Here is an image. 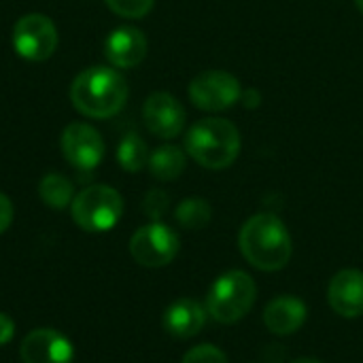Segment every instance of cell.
Returning <instances> with one entry per match:
<instances>
[{"instance_id":"21","label":"cell","mask_w":363,"mask_h":363,"mask_svg":"<svg viewBox=\"0 0 363 363\" xmlns=\"http://www.w3.org/2000/svg\"><path fill=\"white\" fill-rule=\"evenodd\" d=\"M168 206H170V198L162 189H151L143 200V211L151 221H160L166 215Z\"/></svg>"},{"instance_id":"13","label":"cell","mask_w":363,"mask_h":363,"mask_svg":"<svg viewBox=\"0 0 363 363\" xmlns=\"http://www.w3.org/2000/svg\"><path fill=\"white\" fill-rule=\"evenodd\" d=\"M104 55L115 68H134L147 55V36L132 26L115 28L104 40Z\"/></svg>"},{"instance_id":"6","label":"cell","mask_w":363,"mask_h":363,"mask_svg":"<svg viewBox=\"0 0 363 363\" xmlns=\"http://www.w3.org/2000/svg\"><path fill=\"white\" fill-rule=\"evenodd\" d=\"M181 240L174 230L160 221H151L134 232L130 238V255L145 268L168 266L179 253Z\"/></svg>"},{"instance_id":"19","label":"cell","mask_w":363,"mask_h":363,"mask_svg":"<svg viewBox=\"0 0 363 363\" xmlns=\"http://www.w3.org/2000/svg\"><path fill=\"white\" fill-rule=\"evenodd\" d=\"M177 221L185 230H202L208 225L213 217V208L206 200L202 198H187L177 206Z\"/></svg>"},{"instance_id":"16","label":"cell","mask_w":363,"mask_h":363,"mask_svg":"<svg viewBox=\"0 0 363 363\" xmlns=\"http://www.w3.org/2000/svg\"><path fill=\"white\" fill-rule=\"evenodd\" d=\"M187 166L185 153L174 145H164L149 155V170L160 181H174Z\"/></svg>"},{"instance_id":"8","label":"cell","mask_w":363,"mask_h":363,"mask_svg":"<svg viewBox=\"0 0 363 363\" xmlns=\"http://www.w3.org/2000/svg\"><path fill=\"white\" fill-rule=\"evenodd\" d=\"M240 94L238 79L225 70H202L189 83V98L202 111H225L238 102Z\"/></svg>"},{"instance_id":"26","label":"cell","mask_w":363,"mask_h":363,"mask_svg":"<svg viewBox=\"0 0 363 363\" xmlns=\"http://www.w3.org/2000/svg\"><path fill=\"white\" fill-rule=\"evenodd\" d=\"M355 4H357V9L363 13V0H355Z\"/></svg>"},{"instance_id":"2","label":"cell","mask_w":363,"mask_h":363,"mask_svg":"<svg viewBox=\"0 0 363 363\" xmlns=\"http://www.w3.org/2000/svg\"><path fill=\"white\" fill-rule=\"evenodd\" d=\"M70 100L81 115L108 119L123 108L128 100V81L111 66H89L74 77Z\"/></svg>"},{"instance_id":"20","label":"cell","mask_w":363,"mask_h":363,"mask_svg":"<svg viewBox=\"0 0 363 363\" xmlns=\"http://www.w3.org/2000/svg\"><path fill=\"white\" fill-rule=\"evenodd\" d=\"M108 4V9L121 17L128 19H140L145 17L151 9L155 0H104Z\"/></svg>"},{"instance_id":"22","label":"cell","mask_w":363,"mask_h":363,"mask_svg":"<svg viewBox=\"0 0 363 363\" xmlns=\"http://www.w3.org/2000/svg\"><path fill=\"white\" fill-rule=\"evenodd\" d=\"M181 363H228V357L221 349L213 345H200V347H194Z\"/></svg>"},{"instance_id":"9","label":"cell","mask_w":363,"mask_h":363,"mask_svg":"<svg viewBox=\"0 0 363 363\" xmlns=\"http://www.w3.org/2000/svg\"><path fill=\"white\" fill-rule=\"evenodd\" d=\"M60 147L64 160L81 172H91L104 157V140L100 132L83 121L64 128Z\"/></svg>"},{"instance_id":"18","label":"cell","mask_w":363,"mask_h":363,"mask_svg":"<svg viewBox=\"0 0 363 363\" xmlns=\"http://www.w3.org/2000/svg\"><path fill=\"white\" fill-rule=\"evenodd\" d=\"M117 162L125 172H140L149 164L147 143L134 132L125 134L117 145Z\"/></svg>"},{"instance_id":"23","label":"cell","mask_w":363,"mask_h":363,"mask_svg":"<svg viewBox=\"0 0 363 363\" xmlns=\"http://www.w3.org/2000/svg\"><path fill=\"white\" fill-rule=\"evenodd\" d=\"M13 215H15L13 202L9 200V196L0 191V234L9 230V225L13 223Z\"/></svg>"},{"instance_id":"15","label":"cell","mask_w":363,"mask_h":363,"mask_svg":"<svg viewBox=\"0 0 363 363\" xmlns=\"http://www.w3.org/2000/svg\"><path fill=\"white\" fill-rule=\"evenodd\" d=\"M306 321V304L296 296H279L264 311L266 328L277 336L296 334Z\"/></svg>"},{"instance_id":"11","label":"cell","mask_w":363,"mask_h":363,"mask_svg":"<svg viewBox=\"0 0 363 363\" xmlns=\"http://www.w3.org/2000/svg\"><path fill=\"white\" fill-rule=\"evenodd\" d=\"M23 363H72V342L53 328H38L30 332L19 347Z\"/></svg>"},{"instance_id":"4","label":"cell","mask_w":363,"mask_h":363,"mask_svg":"<svg viewBox=\"0 0 363 363\" xmlns=\"http://www.w3.org/2000/svg\"><path fill=\"white\" fill-rule=\"evenodd\" d=\"M255 281L242 270H230L221 274L206 296V313L219 323H236L255 304Z\"/></svg>"},{"instance_id":"25","label":"cell","mask_w":363,"mask_h":363,"mask_svg":"<svg viewBox=\"0 0 363 363\" xmlns=\"http://www.w3.org/2000/svg\"><path fill=\"white\" fill-rule=\"evenodd\" d=\"M294 363H323V362H319V359H313V357H300V359H296Z\"/></svg>"},{"instance_id":"14","label":"cell","mask_w":363,"mask_h":363,"mask_svg":"<svg viewBox=\"0 0 363 363\" xmlns=\"http://www.w3.org/2000/svg\"><path fill=\"white\" fill-rule=\"evenodd\" d=\"M204 323H206V308L191 298L172 302L164 313V330L179 340L198 336Z\"/></svg>"},{"instance_id":"10","label":"cell","mask_w":363,"mask_h":363,"mask_svg":"<svg viewBox=\"0 0 363 363\" xmlns=\"http://www.w3.org/2000/svg\"><path fill=\"white\" fill-rule=\"evenodd\" d=\"M143 119L153 136L170 140L183 132L187 115L183 104L174 96L166 91H155L147 98L143 106Z\"/></svg>"},{"instance_id":"12","label":"cell","mask_w":363,"mask_h":363,"mask_svg":"<svg viewBox=\"0 0 363 363\" xmlns=\"http://www.w3.org/2000/svg\"><path fill=\"white\" fill-rule=\"evenodd\" d=\"M328 302L336 315L345 319H357L363 315V272L340 270L328 287Z\"/></svg>"},{"instance_id":"3","label":"cell","mask_w":363,"mask_h":363,"mask_svg":"<svg viewBox=\"0 0 363 363\" xmlns=\"http://www.w3.org/2000/svg\"><path fill=\"white\" fill-rule=\"evenodd\" d=\"M187 153L208 170L228 168L240 153V134L236 125L221 117L194 123L185 136Z\"/></svg>"},{"instance_id":"1","label":"cell","mask_w":363,"mask_h":363,"mask_svg":"<svg viewBox=\"0 0 363 363\" xmlns=\"http://www.w3.org/2000/svg\"><path fill=\"white\" fill-rule=\"evenodd\" d=\"M238 247L245 259L264 272L283 270L294 253V242L285 223L272 213L253 215L240 228Z\"/></svg>"},{"instance_id":"5","label":"cell","mask_w":363,"mask_h":363,"mask_svg":"<svg viewBox=\"0 0 363 363\" xmlns=\"http://www.w3.org/2000/svg\"><path fill=\"white\" fill-rule=\"evenodd\" d=\"M74 223L85 232H108L123 215V198L108 185H89L70 204Z\"/></svg>"},{"instance_id":"7","label":"cell","mask_w":363,"mask_h":363,"mask_svg":"<svg viewBox=\"0 0 363 363\" xmlns=\"http://www.w3.org/2000/svg\"><path fill=\"white\" fill-rule=\"evenodd\" d=\"M13 47L30 62L49 60L57 49V28L47 15L28 13L13 28Z\"/></svg>"},{"instance_id":"24","label":"cell","mask_w":363,"mask_h":363,"mask_svg":"<svg viewBox=\"0 0 363 363\" xmlns=\"http://www.w3.org/2000/svg\"><path fill=\"white\" fill-rule=\"evenodd\" d=\"M13 336H15V321L6 313H0V347L9 345Z\"/></svg>"},{"instance_id":"17","label":"cell","mask_w":363,"mask_h":363,"mask_svg":"<svg viewBox=\"0 0 363 363\" xmlns=\"http://www.w3.org/2000/svg\"><path fill=\"white\" fill-rule=\"evenodd\" d=\"M38 196H40L43 204H47L49 208L62 211V208H66V206L72 204V200H74V187H72V183L64 174L49 172L38 183Z\"/></svg>"}]
</instances>
